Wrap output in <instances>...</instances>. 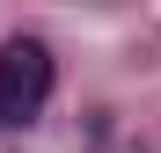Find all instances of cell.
I'll return each mask as SVG.
<instances>
[{"label": "cell", "instance_id": "6da1fadb", "mask_svg": "<svg viewBox=\"0 0 161 153\" xmlns=\"http://www.w3.org/2000/svg\"><path fill=\"white\" fill-rule=\"evenodd\" d=\"M51 95V51L37 37H15L0 51V131H15V124H30Z\"/></svg>", "mask_w": 161, "mask_h": 153}]
</instances>
